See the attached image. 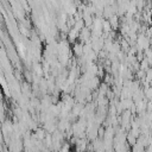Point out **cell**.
Returning <instances> with one entry per match:
<instances>
[{"label": "cell", "instance_id": "obj_1", "mask_svg": "<svg viewBox=\"0 0 152 152\" xmlns=\"http://www.w3.org/2000/svg\"><path fill=\"white\" fill-rule=\"evenodd\" d=\"M75 145H76V151L77 152H86L87 146H88V141L86 140V138H78Z\"/></svg>", "mask_w": 152, "mask_h": 152}, {"label": "cell", "instance_id": "obj_2", "mask_svg": "<svg viewBox=\"0 0 152 152\" xmlns=\"http://www.w3.org/2000/svg\"><path fill=\"white\" fill-rule=\"evenodd\" d=\"M76 38H80V31H77L76 28H70L68 32V40L70 43H76Z\"/></svg>", "mask_w": 152, "mask_h": 152}, {"label": "cell", "instance_id": "obj_3", "mask_svg": "<svg viewBox=\"0 0 152 152\" xmlns=\"http://www.w3.org/2000/svg\"><path fill=\"white\" fill-rule=\"evenodd\" d=\"M83 43H81V42H76L75 44H74V46H72V51H74V53L80 58V57H82L83 56Z\"/></svg>", "mask_w": 152, "mask_h": 152}, {"label": "cell", "instance_id": "obj_4", "mask_svg": "<svg viewBox=\"0 0 152 152\" xmlns=\"http://www.w3.org/2000/svg\"><path fill=\"white\" fill-rule=\"evenodd\" d=\"M109 23H110V25H112V27H113V30L115 31V30H118V27L120 26V23H119V17L115 14V15H113V17H110L109 19Z\"/></svg>", "mask_w": 152, "mask_h": 152}, {"label": "cell", "instance_id": "obj_5", "mask_svg": "<svg viewBox=\"0 0 152 152\" xmlns=\"http://www.w3.org/2000/svg\"><path fill=\"white\" fill-rule=\"evenodd\" d=\"M33 72L38 76H43L44 75V70H43V65L40 63H33Z\"/></svg>", "mask_w": 152, "mask_h": 152}, {"label": "cell", "instance_id": "obj_6", "mask_svg": "<svg viewBox=\"0 0 152 152\" xmlns=\"http://www.w3.org/2000/svg\"><path fill=\"white\" fill-rule=\"evenodd\" d=\"M102 28H103V32H104V33H109V32L113 31V27H112V25H110V23H109L108 19H103Z\"/></svg>", "mask_w": 152, "mask_h": 152}, {"label": "cell", "instance_id": "obj_7", "mask_svg": "<svg viewBox=\"0 0 152 152\" xmlns=\"http://www.w3.org/2000/svg\"><path fill=\"white\" fill-rule=\"evenodd\" d=\"M150 69V63L146 58H144L141 62H140V70H144V71H147Z\"/></svg>", "mask_w": 152, "mask_h": 152}, {"label": "cell", "instance_id": "obj_8", "mask_svg": "<svg viewBox=\"0 0 152 152\" xmlns=\"http://www.w3.org/2000/svg\"><path fill=\"white\" fill-rule=\"evenodd\" d=\"M58 152H70V146H69V144H63Z\"/></svg>", "mask_w": 152, "mask_h": 152}, {"label": "cell", "instance_id": "obj_9", "mask_svg": "<svg viewBox=\"0 0 152 152\" xmlns=\"http://www.w3.org/2000/svg\"><path fill=\"white\" fill-rule=\"evenodd\" d=\"M70 152H71V151H70Z\"/></svg>", "mask_w": 152, "mask_h": 152}]
</instances>
